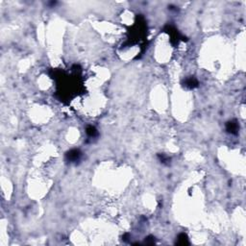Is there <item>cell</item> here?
Instances as JSON below:
<instances>
[{
    "instance_id": "1",
    "label": "cell",
    "mask_w": 246,
    "mask_h": 246,
    "mask_svg": "<svg viewBox=\"0 0 246 246\" xmlns=\"http://www.w3.org/2000/svg\"><path fill=\"white\" fill-rule=\"evenodd\" d=\"M80 157H81L80 151L76 150V149L70 150L69 152H68V154H66V159H68L69 161H77L80 159Z\"/></svg>"
},
{
    "instance_id": "2",
    "label": "cell",
    "mask_w": 246,
    "mask_h": 246,
    "mask_svg": "<svg viewBox=\"0 0 246 246\" xmlns=\"http://www.w3.org/2000/svg\"><path fill=\"white\" fill-rule=\"evenodd\" d=\"M184 86L189 88H193L195 87H197L198 86V81L195 79V78H188V79L184 81Z\"/></svg>"
},
{
    "instance_id": "3",
    "label": "cell",
    "mask_w": 246,
    "mask_h": 246,
    "mask_svg": "<svg viewBox=\"0 0 246 246\" xmlns=\"http://www.w3.org/2000/svg\"><path fill=\"white\" fill-rule=\"evenodd\" d=\"M238 123L236 121H230L228 122L227 124V131L230 132L232 134H237V131H238Z\"/></svg>"
},
{
    "instance_id": "4",
    "label": "cell",
    "mask_w": 246,
    "mask_h": 246,
    "mask_svg": "<svg viewBox=\"0 0 246 246\" xmlns=\"http://www.w3.org/2000/svg\"><path fill=\"white\" fill-rule=\"evenodd\" d=\"M188 243V239L186 234H180L178 236V244L184 245Z\"/></svg>"
},
{
    "instance_id": "5",
    "label": "cell",
    "mask_w": 246,
    "mask_h": 246,
    "mask_svg": "<svg viewBox=\"0 0 246 246\" xmlns=\"http://www.w3.org/2000/svg\"><path fill=\"white\" fill-rule=\"evenodd\" d=\"M87 134L89 137H95L97 136V130L93 126H88L87 128Z\"/></svg>"
}]
</instances>
